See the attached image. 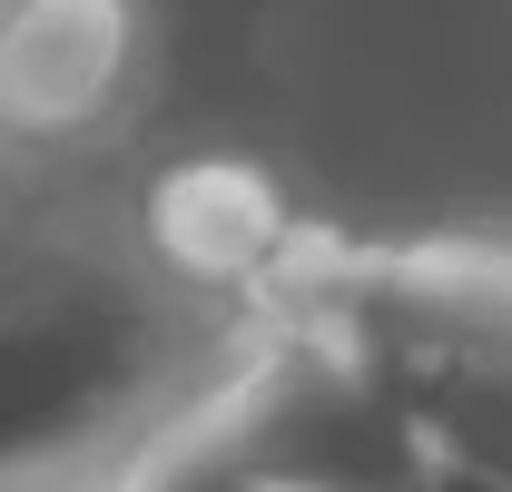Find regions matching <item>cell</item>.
<instances>
[{"instance_id": "6", "label": "cell", "mask_w": 512, "mask_h": 492, "mask_svg": "<svg viewBox=\"0 0 512 492\" xmlns=\"http://www.w3.org/2000/svg\"><path fill=\"white\" fill-rule=\"evenodd\" d=\"M20 266H30V256H20V246H0V286H10V276H20Z\"/></svg>"}, {"instance_id": "7", "label": "cell", "mask_w": 512, "mask_h": 492, "mask_svg": "<svg viewBox=\"0 0 512 492\" xmlns=\"http://www.w3.org/2000/svg\"><path fill=\"white\" fill-rule=\"evenodd\" d=\"M50 492H60V483H50Z\"/></svg>"}, {"instance_id": "2", "label": "cell", "mask_w": 512, "mask_h": 492, "mask_svg": "<svg viewBox=\"0 0 512 492\" xmlns=\"http://www.w3.org/2000/svg\"><path fill=\"white\" fill-rule=\"evenodd\" d=\"M188 424L256 492H424L434 473V433L404 384L306 315H286V335H266Z\"/></svg>"}, {"instance_id": "4", "label": "cell", "mask_w": 512, "mask_h": 492, "mask_svg": "<svg viewBox=\"0 0 512 492\" xmlns=\"http://www.w3.org/2000/svg\"><path fill=\"white\" fill-rule=\"evenodd\" d=\"M148 246L188 286H276V266L306 237L286 227L276 187L247 158H197V168H168L148 187Z\"/></svg>"}, {"instance_id": "5", "label": "cell", "mask_w": 512, "mask_h": 492, "mask_svg": "<svg viewBox=\"0 0 512 492\" xmlns=\"http://www.w3.org/2000/svg\"><path fill=\"white\" fill-rule=\"evenodd\" d=\"M424 492H512V463H473V453H434Z\"/></svg>"}, {"instance_id": "3", "label": "cell", "mask_w": 512, "mask_h": 492, "mask_svg": "<svg viewBox=\"0 0 512 492\" xmlns=\"http://www.w3.org/2000/svg\"><path fill=\"white\" fill-rule=\"evenodd\" d=\"M138 89V0H0V148H89Z\"/></svg>"}, {"instance_id": "1", "label": "cell", "mask_w": 512, "mask_h": 492, "mask_svg": "<svg viewBox=\"0 0 512 492\" xmlns=\"http://www.w3.org/2000/svg\"><path fill=\"white\" fill-rule=\"evenodd\" d=\"M188 355L158 276L119 256H30L0 286V492L50 483L128 433Z\"/></svg>"}]
</instances>
